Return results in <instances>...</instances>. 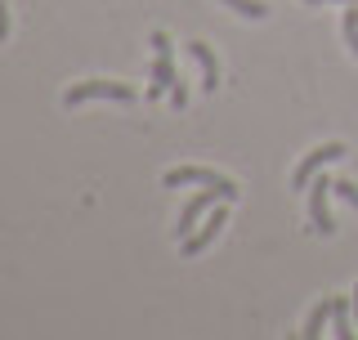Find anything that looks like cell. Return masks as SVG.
<instances>
[{"label": "cell", "instance_id": "1", "mask_svg": "<svg viewBox=\"0 0 358 340\" xmlns=\"http://www.w3.org/2000/svg\"><path fill=\"white\" fill-rule=\"evenodd\" d=\"M152 45V81H148V99H162V94H171V85L179 81V72H175V45L166 31H152L148 36Z\"/></svg>", "mask_w": 358, "mask_h": 340}, {"label": "cell", "instance_id": "2", "mask_svg": "<svg viewBox=\"0 0 358 340\" xmlns=\"http://www.w3.org/2000/svg\"><path fill=\"white\" fill-rule=\"evenodd\" d=\"M94 99H112V104H134L139 90L126 85V81H81L63 94V108H81V104H94Z\"/></svg>", "mask_w": 358, "mask_h": 340}, {"label": "cell", "instance_id": "3", "mask_svg": "<svg viewBox=\"0 0 358 340\" xmlns=\"http://www.w3.org/2000/svg\"><path fill=\"white\" fill-rule=\"evenodd\" d=\"M331 197H336V179L313 175V179H309V229H313V233H322V237H331V233H336Z\"/></svg>", "mask_w": 358, "mask_h": 340}, {"label": "cell", "instance_id": "4", "mask_svg": "<svg viewBox=\"0 0 358 340\" xmlns=\"http://www.w3.org/2000/svg\"><path fill=\"white\" fill-rule=\"evenodd\" d=\"M224 224H229V206H224V201H215V206H210V215L201 220V229H193L184 242H179V255H184V260L201 255V251H206V246L224 233Z\"/></svg>", "mask_w": 358, "mask_h": 340}, {"label": "cell", "instance_id": "5", "mask_svg": "<svg viewBox=\"0 0 358 340\" xmlns=\"http://www.w3.org/2000/svg\"><path fill=\"white\" fill-rule=\"evenodd\" d=\"M166 188H188V184H210V188H229V197H238V184H233L229 175H215V170H206V166H175V170H166V179H162Z\"/></svg>", "mask_w": 358, "mask_h": 340}, {"label": "cell", "instance_id": "6", "mask_svg": "<svg viewBox=\"0 0 358 340\" xmlns=\"http://www.w3.org/2000/svg\"><path fill=\"white\" fill-rule=\"evenodd\" d=\"M341 157H350V148L345 143H322V148H313L305 162H300L296 170H291V188H309V179L318 175L322 166H331V162H341Z\"/></svg>", "mask_w": 358, "mask_h": 340}, {"label": "cell", "instance_id": "7", "mask_svg": "<svg viewBox=\"0 0 358 340\" xmlns=\"http://www.w3.org/2000/svg\"><path fill=\"white\" fill-rule=\"evenodd\" d=\"M215 201H233V197H229V188H206V192H197V197L188 201L184 211H179L175 233H179V237H188V233H193V224H201V215L215 206Z\"/></svg>", "mask_w": 358, "mask_h": 340}, {"label": "cell", "instance_id": "8", "mask_svg": "<svg viewBox=\"0 0 358 340\" xmlns=\"http://www.w3.org/2000/svg\"><path fill=\"white\" fill-rule=\"evenodd\" d=\"M188 50H193V59L201 67V90L215 94V90H220V63H215V54H210V45L206 41H188Z\"/></svg>", "mask_w": 358, "mask_h": 340}, {"label": "cell", "instance_id": "9", "mask_svg": "<svg viewBox=\"0 0 358 340\" xmlns=\"http://www.w3.org/2000/svg\"><path fill=\"white\" fill-rule=\"evenodd\" d=\"M350 309H354V300H345V296H331V336H336V340H354Z\"/></svg>", "mask_w": 358, "mask_h": 340}, {"label": "cell", "instance_id": "10", "mask_svg": "<svg viewBox=\"0 0 358 340\" xmlns=\"http://www.w3.org/2000/svg\"><path fill=\"white\" fill-rule=\"evenodd\" d=\"M327 318H331V296H327V300H318V304L309 309L305 332H300V336H305V340H318V336H322V323H327Z\"/></svg>", "mask_w": 358, "mask_h": 340}, {"label": "cell", "instance_id": "11", "mask_svg": "<svg viewBox=\"0 0 358 340\" xmlns=\"http://www.w3.org/2000/svg\"><path fill=\"white\" fill-rule=\"evenodd\" d=\"M224 5H229L233 14H242V18H264V14H268L264 0H224Z\"/></svg>", "mask_w": 358, "mask_h": 340}, {"label": "cell", "instance_id": "12", "mask_svg": "<svg viewBox=\"0 0 358 340\" xmlns=\"http://www.w3.org/2000/svg\"><path fill=\"white\" fill-rule=\"evenodd\" d=\"M341 31H345V45L358 54V9H345V18H341Z\"/></svg>", "mask_w": 358, "mask_h": 340}, {"label": "cell", "instance_id": "13", "mask_svg": "<svg viewBox=\"0 0 358 340\" xmlns=\"http://www.w3.org/2000/svg\"><path fill=\"white\" fill-rule=\"evenodd\" d=\"M336 197L350 201V206L358 211V184H350V179H336Z\"/></svg>", "mask_w": 358, "mask_h": 340}, {"label": "cell", "instance_id": "14", "mask_svg": "<svg viewBox=\"0 0 358 340\" xmlns=\"http://www.w3.org/2000/svg\"><path fill=\"white\" fill-rule=\"evenodd\" d=\"M188 104V90H184V81H175L171 85V108H184Z\"/></svg>", "mask_w": 358, "mask_h": 340}, {"label": "cell", "instance_id": "15", "mask_svg": "<svg viewBox=\"0 0 358 340\" xmlns=\"http://www.w3.org/2000/svg\"><path fill=\"white\" fill-rule=\"evenodd\" d=\"M5 36H9V5L0 0V45H5Z\"/></svg>", "mask_w": 358, "mask_h": 340}, {"label": "cell", "instance_id": "16", "mask_svg": "<svg viewBox=\"0 0 358 340\" xmlns=\"http://www.w3.org/2000/svg\"><path fill=\"white\" fill-rule=\"evenodd\" d=\"M305 5H358V0H305Z\"/></svg>", "mask_w": 358, "mask_h": 340}, {"label": "cell", "instance_id": "17", "mask_svg": "<svg viewBox=\"0 0 358 340\" xmlns=\"http://www.w3.org/2000/svg\"><path fill=\"white\" fill-rule=\"evenodd\" d=\"M350 300H354V313H358V287H354V296H350Z\"/></svg>", "mask_w": 358, "mask_h": 340}]
</instances>
